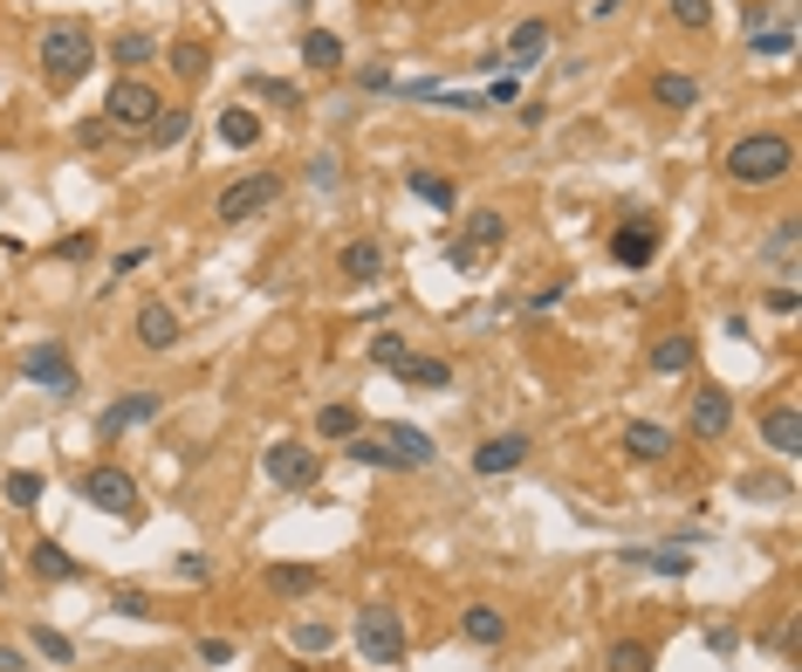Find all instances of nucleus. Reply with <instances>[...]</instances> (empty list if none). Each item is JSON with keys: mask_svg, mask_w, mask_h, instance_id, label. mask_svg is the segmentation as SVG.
Here are the masks:
<instances>
[{"mask_svg": "<svg viewBox=\"0 0 802 672\" xmlns=\"http://www.w3.org/2000/svg\"><path fill=\"white\" fill-rule=\"evenodd\" d=\"M28 570L42 576V583H76V576H83V563H76L62 542H49V535H42V542H28Z\"/></svg>", "mask_w": 802, "mask_h": 672, "instance_id": "obj_16", "label": "nucleus"}, {"mask_svg": "<svg viewBox=\"0 0 802 672\" xmlns=\"http://www.w3.org/2000/svg\"><path fill=\"white\" fill-rule=\"evenodd\" d=\"M624 453H631V460H665V453H672V432H665V425H645V419H638V425L624 432Z\"/></svg>", "mask_w": 802, "mask_h": 672, "instance_id": "obj_27", "label": "nucleus"}, {"mask_svg": "<svg viewBox=\"0 0 802 672\" xmlns=\"http://www.w3.org/2000/svg\"><path fill=\"white\" fill-rule=\"evenodd\" d=\"M521 460H529V432H494V440L473 447V473L488 481V473H514Z\"/></svg>", "mask_w": 802, "mask_h": 672, "instance_id": "obj_14", "label": "nucleus"}, {"mask_svg": "<svg viewBox=\"0 0 802 672\" xmlns=\"http://www.w3.org/2000/svg\"><path fill=\"white\" fill-rule=\"evenodd\" d=\"M110 611H117V618H151V598H144V590H117Z\"/></svg>", "mask_w": 802, "mask_h": 672, "instance_id": "obj_44", "label": "nucleus"}, {"mask_svg": "<svg viewBox=\"0 0 802 672\" xmlns=\"http://www.w3.org/2000/svg\"><path fill=\"white\" fill-rule=\"evenodd\" d=\"M761 440H769L782 460H795L802 453V412L795 405H769V412H761Z\"/></svg>", "mask_w": 802, "mask_h": 672, "instance_id": "obj_17", "label": "nucleus"}, {"mask_svg": "<svg viewBox=\"0 0 802 672\" xmlns=\"http://www.w3.org/2000/svg\"><path fill=\"white\" fill-rule=\"evenodd\" d=\"M604 665H611V672H652V645H645V639H618V645L604 652Z\"/></svg>", "mask_w": 802, "mask_h": 672, "instance_id": "obj_31", "label": "nucleus"}, {"mask_svg": "<svg viewBox=\"0 0 802 672\" xmlns=\"http://www.w3.org/2000/svg\"><path fill=\"white\" fill-rule=\"evenodd\" d=\"M302 62H309L315 76H330V69H343V42H337L330 28H309V34H302Z\"/></svg>", "mask_w": 802, "mask_h": 672, "instance_id": "obj_26", "label": "nucleus"}, {"mask_svg": "<svg viewBox=\"0 0 802 672\" xmlns=\"http://www.w3.org/2000/svg\"><path fill=\"white\" fill-rule=\"evenodd\" d=\"M207 42H192V34H186V42H172V76H179V83H199V76H207Z\"/></svg>", "mask_w": 802, "mask_h": 672, "instance_id": "obj_28", "label": "nucleus"}, {"mask_svg": "<svg viewBox=\"0 0 802 672\" xmlns=\"http://www.w3.org/2000/svg\"><path fill=\"white\" fill-rule=\"evenodd\" d=\"M261 473H268V481L274 488H315V481H323V453H315V447H302V440H274L268 453H261Z\"/></svg>", "mask_w": 802, "mask_h": 672, "instance_id": "obj_7", "label": "nucleus"}, {"mask_svg": "<svg viewBox=\"0 0 802 672\" xmlns=\"http://www.w3.org/2000/svg\"><path fill=\"white\" fill-rule=\"evenodd\" d=\"M309 179H315V185H337V158H330V151L309 158Z\"/></svg>", "mask_w": 802, "mask_h": 672, "instance_id": "obj_49", "label": "nucleus"}, {"mask_svg": "<svg viewBox=\"0 0 802 672\" xmlns=\"http://www.w3.org/2000/svg\"><path fill=\"white\" fill-rule=\"evenodd\" d=\"M110 62H124V69L151 62V34H144V28H131V34H117V42H110Z\"/></svg>", "mask_w": 802, "mask_h": 672, "instance_id": "obj_38", "label": "nucleus"}, {"mask_svg": "<svg viewBox=\"0 0 802 672\" xmlns=\"http://www.w3.org/2000/svg\"><path fill=\"white\" fill-rule=\"evenodd\" d=\"M761 261H775V268H789V261H795V220H775V233L761 241Z\"/></svg>", "mask_w": 802, "mask_h": 672, "instance_id": "obj_40", "label": "nucleus"}, {"mask_svg": "<svg viewBox=\"0 0 802 672\" xmlns=\"http://www.w3.org/2000/svg\"><path fill=\"white\" fill-rule=\"evenodd\" d=\"M56 254H62V261H83V254H97V233H69V241H56Z\"/></svg>", "mask_w": 802, "mask_h": 672, "instance_id": "obj_45", "label": "nucleus"}, {"mask_svg": "<svg viewBox=\"0 0 802 672\" xmlns=\"http://www.w3.org/2000/svg\"><path fill=\"white\" fill-rule=\"evenodd\" d=\"M158 412H166V399H158V391H124V399H110V405H103V419H97V440L110 447L124 425H151Z\"/></svg>", "mask_w": 802, "mask_h": 672, "instance_id": "obj_10", "label": "nucleus"}, {"mask_svg": "<svg viewBox=\"0 0 802 672\" xmlns=\"http://www.w3.org/2000/svg\"><path fill=\"white\" fill-rule=\"evenodd\" d=\"M233 659V639H199V665H227Z\"/></svg>", "mask_w": 802, "mask_h": 672, "instance_id": "obj_46", "label": "nucleus"}, {"mask_svg": "<svg viewBox=\"0 0 802 672\" xmlns=\"http://www.w3.org/2000/svg\"><path fill=\"white\" fill-rule=\"evenodd\" d=\"M761 302H769L775 315H795V302H802V289H789V282H782V289H769V295H761Z\"/></svg>", "mask_w": 802, "mask_h": 672, "instance_id": "obj_47", "label": "nucleus"}, {"mask_svg": "<svg viewBox=\"0 0 802 672\" xmlns=\"http://www.w3.org/2000/svg\"><path fill=\"white\" fill-rule=\"evenodd\" d=\"M248 90H254L261 103H274V110H295V103H302V90L282 83V76H248Z\"/></svg>", "mask_w": 802, "mask_h": 672, "instance_id": "obj_34", "label": "nucleus"}, {"mask_svg": "<svg viewBox=\"0 0 802 672\" xmlns=\"http://www.w3.org/2000/svg\"><path fill=\"white\" fill-rule=\"evenodd\" d=\"M631 563H645V570H659V576H693L686 549H631Z\"/></svg>", "mask_w": 802, "mask_h": 672, "instance_id": "obj_29", "label": "nucleus"}, {"mask_svg": "<svg viewBox=\"0 0 802 672\" xmlns=\"http://www.w3.org/2000/svg\"><path fill=\"white\" fill-rule=\"evenodd\" d=\"M220 144H233V151H248V144H261V117H254L248 103H233V110H220Z\"/></svg>", "mask_w": 802, "mask_h": 672, "instance_id": "obj_24", "label": "nucleus"}, {"mask_svg": "<svg viewBox=\"0 0 802 672\" xmlns=\"http://www.w3.org/2000/svg\"><path fill=\"white\" fill-rule=\"evenodd\" d=\"M775 21H789V0H748V8H741V28H748V34L775 28Z\"/></svg>", "mask_w": 802, "mask_h": 672, "instance_id": "obj_37", "label": "nucleus"}, {"mask_svg": "<svg viewBox=\"0 0 802 672\" xmlns=\"http://www.w3.org/2000/svg\"><path fill=\"white\" fill-rule=\"evenodd\" d=\"M686 425L700 432V440H728V425H734V399L720 384H700L693 391V412H686Z\"/></svg>", "mask_w": 802, "mask_h": 672, "instance_id": "obj_12", "label": "nucleus"}, {"mask_svg": "<svg viewBox=\"0 0 802 672\" xmlns=\"http://www.w3.org/2000/svg\"><path fill=\"white\" fill-rule=\"evenodd\" d=\"M261 583L274 590V598H309V590L323 583V570H315V563H268Z\"/></svg>", "mask_w": 802, "mask_h": 672, "instance_id": "obj_19", "label": "nucleus"}, {"mask_svg": "<svg viewBox=\"0 0 802 672\" xmlns=\"http://www.w3.org/2000/svg\"><path fill=\"white\" fill-rule=\"evenodd\" d=\"M131 330H138V343H144V350H172V343H179V315H172L166 302H144Z\"/></svg>", "mask_w": 802, "mask_h": 672, "instance_id": "obj_18", "label": "nucleus"}, {"mask_svg": "<svg viewBox=\"0 0 802 672\" xmlns=\"http://www.w3.org/2000/svg\"><path fill=\"white\" fill-rule=\"evenodd\" d=\"M693 358H700V343H693L686 330H672V337H659V343H652V371H659V378L693 371Z\"/></svg>", "mask_w": 802, "mask_h": 672, "instance_id": "obj_20", "label": "nucleus"}, {"mask_svg": "<svg viewBox=\"0 0 802 672\" xmlns=\"http://www.w3.org/2000/svg\"><path fill=\"white\" fill-rule=\"evenodd\" d=\"M166 110L158 103V90L144 83V76H117L110 97H103V117H110V131H151V117Z\"/></svg>", "mask_w": 802, "mask_h": 672, "instance_id": "obj_4", "label": "nucleus"}, {"mask_svg": "<svg viewBox=\"0 0 802 672\" xmlns=\"http://www.w3.org/2000/svg\"><path fill=\"white\" fill-rule=\"evenodd\" d=\"M611 261L618 268H652L659 261V220H624L611 233Z\"/></svg>", "mask_w": 802, "mask_h": 672, "instance_id": "obj_11", "label": "nucleus"}, {"mask_svg": "<svg viewBox=\"0 0 802 672\" xmlns=\"http://www.w3.org/2000/svg\"><path fill=\"white\" fill-rule=\"evenodd\" d=\"M398 378H405L412 391H447V384H453V364H447V358H405V364H398Z\"/></svg>", "mask_w": 802, "mask_h": 672, "instance_id": "obj_25", "label": "nucleus"}, {"mask_svg": "<svg viewBox=\"0 0 802 672\" xmlns=\"http://www.w3.org/2000/svg\"><path fill=\"white\" fill-rule=\"evenodd\" d=\"M350 639H357V652H364V665H398L405 659V618H398L391 604H364L357 624H350Z\"/></svg>", "mask_w": 802, "mask_h": 672, "instance_id": "obj_3", "label": "nucleus"}, {"mask_svg": "<svg viewBox=\"0 0 802 672\" xmlns=\"http://www.w3.org/2000/svg\"><path fill=\"white\" fill-rule=\"evenodd\" d=\"M34 62H42V83H49V90L83 83V76L97 69V34H90V21H42V34H34Z\"/></svg>", "mask_w": 802, "mask_h": 672, "instance_id": "obj_1", "label": "nucleus"}, {"mask_svg": "<svg viewBox=\"0 0 802 672\" xmlns=\"http://www.w3.org/2000/svg\"><path fill=\"white\" fill-rule=\"evenodd\" d=\"M795 172V144L782 131H748L728 144V179L734 185H782Z\"/></svg>", "mask_w": 802, "mask_h": 672, "instance_id": "obj_2", "label": "nucleus"}, {"mask_svg": "<svg viewBox=\"0 0 802 672\" xmlns=\"http://www.w3.org/2000/svg\"><path fill=\"white\" fill-rule=\"evenodd\" d=\"M83 501L97 508V515L131 522V515H138V481H131L124 467H110V460H103V467H90V473H83Z\"/></svg>", "mask_w": 802, "mask_h": 672, "instance_id": "obj_8", "label": "nucleus"}, {"mask_svg": "<svg viewBox=\"0 0 802 672\" xmlns=\"http://www.w3.org/2000/svg\"><path fill=\"white\" fill-rule=\"evenodd\" d=\"M618 8H624V0H597V8H590V14H597V21H611Z\"/></svg>", "mask_w": 802, "mask_h": 672, "instance_id": "obj_52", "label": "nucleus"}, {"mask_svg": "<svg viewBox=\"0 0 802 672\" xmlns=\"http://www.w3.org/2000/svg\"><path fill=\"white\" fill-rule=\"evenodd\" d=\"M405 358H412V350H405V337H398V330H378V337H371V364L398 371V364H405Z\"/></svg>", "mask_w": 802, "mask_h": 672, "instance_id": "obj_41", "label": "nucleus"}, {"mask_svg": "<svg viewBox=\"0 0 802 672\" xmlns=\"http://www.w3.org/2000/svg\"><path fill=\"white\" fill-rule=\"evenodd\" d=\"M289 645H295V652H315V659H323V652L337 645V631H330L323 618H302V624L289 631Z\"/></svg>", "mask_w": 802, "mask_h": 672, "instance_id": "obj_32", "label": "nucleus"}, {"mask_svg": "<svg viewBox=\"0 0 802 672\" xmlns=\"http://www.w3.org/2000/svg\"><path fill=\"white\" fill-rule=\"evenodd\" d=\"M357 425H364V419H357V405H323V412H315V432H323V440H350Z\"/></svg>", "mask_w": 802, "mask_h": 672, "instance_id": "obj_35", "label": "nucleus"}, {"mask_svg": "<svg viewBox=\"0 0 802 672\" xmlns=\"http://www.w3.org/2000/svg\"><path fill=\"white\" fill-rule=\"evenodd\" d=\"M186 124H192V110H158V131H151V144H179V138H186Z\"/></svg>", "mask_w": 802, "mask_h": 672, "instance_id": "obj_42", "label": "nucleus"}, {"mask_svg": "<svg viewBox=\"0 0 802 672\" xmlns=\"http://www.w3.org/2000/svg\"><path fill=\"white\" fill-rule=\"evenodd\" d=\"M672 21L679 28H706L713 21V0H672Z\"/></svg>", "mask_w": 802, "mask_h": 672, "instance_id": "obj_43", "label": "nucleus"}, {"mask_svg": "<svg viewBox=\"0 0 802 672\" xmlns=\"http://www.w3.org/2000/svg\"><path fill=\"white\" fill-rule=\"evenodd\" d=\"M549 56V21L542 14H529V21H514V34H508V49H501V62L508 69H535Z\"/></svg>", "mask_w": 802, "mask_h": 672, "instance_id": "obj_15", "label": "nucleus"}, {"mask_svg": "<svg viewBox=\"0 0 802 672\" xmlns=\"http://www.w3.org/2000/svg\"><path fill=\"white\" fill-rule=\"evenodd\" d=\"M0 494H8V508H34V501H42V473H28V467H14L8 481H0Z\"/></svg>", "mask_w": 802, "mask_h": 672, "instance_id": "obj_33", "label": "nucleus"}, {"mask_svg": "<svg viewBox=\"0 0 802 672\" xmlns=\"http://www.w3.org/2000/svg\"><path fill=\"white\" fill-rule=\"evenodd\" d=\"M337 274H343V282H378V274H384V248L378 241H350L337 254Z\"/></svg>", "mask_w": 802, "mask_h": 672, "instance_id": "obj_21", "label": "nucleus"}, {"mask_svg": "<svg viewBox=\"0 0 802 672\" xmlns=\"http://www.w3.org/2000/svg\"><path fill=\"white\" fill-rule=\"evenodd\" d=\"M21 378H28V384H42L49 399H76V391H83V378H76L69 350H62L56 337H42L34 350H21Z\"/></svg>", "mask_w": 802, "mask_h": 672, "instance_id": "obj_5", "label": "nucleus"}, {"mask_svg": "<svg viewBox=\"0 0 802 672\" xmlns=\"http://www.w3.org/2000/svg\"><path fill=\"white\" fill-rule=\"evenodd\" d=\"M28 645H34V652H42L49 665H69V659H76V645L62 639V631H49V624H34V631H28Z\"/></svg>", "mask_w": 802, "mask_h": 672, "instance_id": "obj_39", "label": "nucleus"}, {"mask_svg": "<svg viewBox=\"0 0 802 672\" xmlns=\"http://www.w3.org/2000/svg\"><path fill=\"white\" fill-rule=\"evenodd\" d=\"M460 631H467L473 645H501V639H508V618H501L494 604H467V611H460Z\"/></svg>", "mask_w": 802, "mask_h": 672, "instance_id": "obj_22", "label": "nucleus"}, {"mask_svg": "<svg viewBox=\"0 0 802 672\" xmlns=\"http://www.w3.org/2000/svg\"><path fill=\"white\" fill-rule=\"evenodd\" d=\"M151 261V248H124V254H117V274H131V268H144Z\"/></svg>", "mask_w": 802, "mask_h": 672, "instance_id": "obj_50", "label": "nucleus"}, {"mask_svg": "<svg viewBox=\"0 0 802 672\" xmlns=\"http://www.w3.org/2000/svg\"><path fill=\"white\" fill-rule=\"evenodd\" d=\"M179 576H186V583H207L213 563H207V556H179Z\"/></svg>", "mask_w": 802, "mask_h": 672, "instance_id": "obj_48", "label": "nucleus"}, {"mask_svg": "<svg viewBox=\"0 0 802 672\" xmlns=\"http://www.w3.org/2000/svg\"><path fill=\"white\" fill-rule=\"evenodd\" d=\"M0 672H28V665H21V652H14V645H0Z\"/></svg>", "mask_w": 802, "mask_h": 672, "instance_id": "obj_51", "label": "nucleus"}, {"mask_svg": "<svg viewBox=\"0 0 802 672\" xmlns=\"http://www.w3.org/2000/svg\"><path fill=\"white\" fill-rule=\"evenodd\" d=\"M501 241H508V220H501V213H473V220H467V233L453 241V268H473L480 254H494Z\"/></svg>", "mask_w": 802, "mask_h": 672, "instance_id": "obj_13", "label": "nucleus"}, {"mask_svg": "<svg viewBox=\"0 0 802 672\" xmlns=\"http://www.w3.org/2000/svg\"><path fill=\"white\" fill-rule=\"evenodd\" d=\"M652 103L693 110V103H700V83H693V76H679V69H659V76H652Z\"/></svg>", "mask_w": 802, "mask_h": 672, "instance_id": "obj_23", "label": "nucleus"}, {"mask_svg": "<svg viewBox=\"0 0 802 672\" xmlns=\"http://www.w3.org/2000/svg\"><path fill=\"white\" fill-rule=\"evenodd\" d=\"M274 192H282V172H248V179H233L213 200V220L220 227H248L261 207H274Z\"/></svg>", "mask_w": 802, "mask_h": 672, "instance_id": "obj_6", "label": "nucleus"}, {"mask_svg": "<svg viewBox=\"0 0 802 672\" xmlns=\"http://www.w3.org/2000/svg\"><path fill=\"white\" fill-rule=\"evenodd\" d=\"M364 432L391 453V473H412V467H432V460H439L432 432H419V425H405V419H384V425H364Z\"/></svg>", "mask_w": 802, "mask_h": 672, "instance_id": "obj_9", "label": "nucleus"}, {"mask_svg": "<svg viewBox=\"0 0 802 672\" xmlns=\"http://www.w3.org/2000/svg\"><path fill=\"white\" fill-rule=\"evenodd\" d=\"M748 42H754V56H769V62H782V56L795 49V28H789V21H775V28H761V34H748Z\"/></svg>", "mask_w": 802, "mask_h": 672, "instance_id": "obj_36", "label": "nucleus"}, {"mask_svg": "<svg viewBox=\"0 0 802 672\" xmlns=\"http://www.w3.org/2000/svg\"><path fill=\"white\" fill-rule=\"evenodd\" d=\"M405 185H412V200H425V207H439V213L453 207V179H439V172H425V166H419Z\"/></svg>", "mask_w": 802, "mask_h": 672, "instance_id": "obj_30", "label": "nucleus"}]
</instances>
